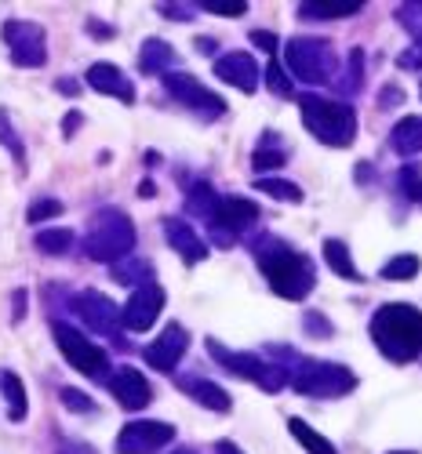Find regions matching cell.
<instances>
[{
  "label": "cell",
  "mask_w": 422,
  "mask_h": 454,
  "mask_svg": "<svg viewBox=\"0 0 422 454\" xmlns=\"http://www.w3.org/2000/svg\"><path fill=\"white\" fill-rule=\"evenodd\" d=\"M371 338L382 356H390L394 364H408L422 353V313L404 301L382 306L371 317Z\"/></svg>",
  "instance_id": "6da1fadb"
},
{
  "label": "cell",
  "mask_w": 422,
  "mask_h": 454,
  "mask_svg": "<svg viewBox=\"0 0 422 454\" xmlns=\"http://www.w3.org/2000/svg\"><path fill=\"white\" fill-rule=\"evenodd\" d=\"M259 266H262V277L270 280V287L281 294V298H306L314 291V266L306 254H295L288 251L284 244H270V251H259Z\"/></svg>",
  "instance_id": "7a4b0ae2"
},
{
  "label": "cell",
  "mask_w": 422,
  "mask_h": 454,
  "mask_svg": "<svg viewBox=\"0 0 422 454\" xmlns=\"http://www.w3.org/2000/svg\"><path fill=\"white\" fill-rule=\"evenodd\" d=\"M302 121L314 138L342 149L357 138V113L346 102L321 98V95H302Z\"/></svg>",
  "instance_id": "3957f363"
},
{
  "label": "cell",
  "mask_w": 422,
  "mask_h": 454,
  "mask_svg": "<svg viewBox=\"0 0 422 454\" xmlns=\"http://www.w3.org/2000/svg\"><path fill=\"white\" fill-rule=\"evenodd\" d=\"M135 244V230H131V218L106 207L95 225H92V237H88V254L99 262H117L121 254H128Z\"/></svg>",
  "instance_id": "277c9868"
},
{
  "label": "cell",
  "mask_w": 422,
  "mask_h": 454,
  "mask_svg": "<svg viewBox=\"0 0 422 454\" xmlns=\"http://www.w3.org/2000/svg\"><path fill=\"white\" fill-rule=\"evenodd\" d=\"M291 386L306 396H342V393H350L357 386V378L354 371L346 367H338V364H321V360H310V364H302L291 378Z\"/></svg>",
  "instance_id": "5b68a950"
},
{
  "label": "cell",
  "mask_w": 422,
  "mask_h": 454,
  "mask_svg": "<svg viewBox=\"0 0 422 454\" xmlns=\"http://www.w3.org/2000/svg\"><path fill=\"white\" fill-rule=\"evenodd\" d=\"M288 69L306 84H321L331 73V48L314 36H299L288 44Z\"/></svg>",
  "instance_id": "8992f818"
},
{
  "label": "cell",
  "mask_w": 422,
  "mask_h": 454,
  "mask_svg": "<svg viewBox=\"0 0 422 454\" xmlns=\"http://www.w3.org/2000/svg\"><path fill=\"white\" fill-rule=\"evenodd\" d=\"M52 331H55V342H59L62 356H66L76 371L88 374V378H102V374H106V353L92 342V338H84L81 331H73V327H66V324H55Z\"/></svg>",
  "instance_id": "52a82bcc"
},
{
  "label": "cell",
  "mask_w": 422,
  "mask_h": 454,
  "mask_svg": "<svg viewBox=\"0 0 422 454\" xmlns=\"http://www.w3.org/2000/svg\"><path fill=\"white\" fill-rule=\"evenodd\" d=\"M164 88L175 102L201 113V117H222L226 113V102L219 95H211L197 77H189V73H164Z\"/></svg>",
  "instance_id": "ba28073f"
},
{
  "label": "cell",
  "mask_w": 422,
  "mask_h": 454,
  "mask_svg": "<svg viewBox=\"0 0 422 454\" xmlns=\"http://www.w3.org/2000/svg\"><path fill=\"white\" fill-rule=\"evenodd\" d=\"M208 349H211V356L222 364V367H229L234 374H244V378H251V382H259L262 389H281V371L277 367H266L259 356H248V353H229V349H222L219 342H211L208 338Z\"/></svg>",
  "instance_id": "9c48e42d"
},
{
  "label": "cell",
  "mask_w": 422,
  "mask_h": 454,
  "mask_svg": "<svg viewBox=\"0 0 422 454\" xmlns=\"http://www.w3.org/2000/svg\"><path fill=\"white\" fill-rule=\"evenodd\" d=\"M161 309H164V291L157 284H142V287L131 291L128 306L121 309V324L128 331H149L153 320L161 317Z\"/></svg>",
  "instance_id": "30bf717a"
},
{
  "label": "cell",
  "mask_w": 422,
  "mask_h": 454,
  "mask_svg": "<svg viewBox=\"0 0 422 454\" xmlns=\"http://www.w3.org/2000/svg\"><path fill=\"white\" fill-rule=\"evenodd\" d=\"M171 440H175V429L168 422H131V426L121 429L117 450L121 454H153Z\"/></svg>",
  "instance_id": "8fae6325"
},
{
  "label": "cell",
  "mask_w": 422,
  "mask_h": 454,
  "mask_svg": "<svg viewBox=\"0 0 422 454\" xmlns=\"http://www.w3.org/2000/svg\"><path fill=\"white\" fill-rule=\"evenodd\" d=\"M4 41L12 48L15 66H44V29L33 22H8L4 26Z\"/></svg>",
  "instance_id": "7c38bea8"
},
{
  "label": "cell",
  "mask_w": 422,
  "mask_h": 454,
  "mask_svg": "<svg viewBox=\"0 0 422 454\" xmlns=\"http://www.w3.org/2000/svg\"><path fill=\"white\" fill-rule=\"evenodd\" d=\"M186 346H189L186 327H182V324H168V327L161 331L157 342L146 346V364L157 367V371H175V364L182 360Z\"/></svg>",
  "instance_id": "4fadbf2b"
},
{
  "label": "cell",
  "mask_w": 422,
  "mask_h": 454,
  "mask_svg": "<svg viewBox=\"0 0 422 454\" xmlns=\"http://www.w3.org/2000/svg\"><path fill=\"white\" fill-rule=\"evenodd\" d=\"M109 393L117 396V403L124 407V411H142L146 403H149V382L142 378V371H135V367H121L117 374L109 378Z\"/></svg>",
  "instance_id": "5bb4252c"
},
{
  "label": "cell",
  "mask_w": 422,
  "mask_h": 454,
  "mask_svg": "<svg viewBox=\"0 0 422 454\" xmlns=\"http://www.w3.org/2000/svg\"><path fill=\"white\" fill-rule=\"evenodd\" d=\"M76 313H81V320H84L88 327H95V331H102V334H117L121 309L113 306L106 294H95V291L81 294V298H76Z\"/></svg>",
  "instance_id": "9a60e30c"
},
{
  "label": "cell",
  "mask_w": 422,
  "mask_h": 454,
  "mask_svg": "<svg viewBox=\"0 0 422 454\" xmlns=\"http://www.w3.org/2000/svg\"><path fill=\"white\" fill-rule=\"evenodd\" d=\"M255 218H259V207L251 200H244V197H222L208 222H215L222 233H241V230H248Z\"/></svg>",
  "instance_id": "2e32d148"
},
{
  "label": "cell",
  "mask_w": 422,
  "mask_h": 454,
  "mask_svg": "<svg viewBox=\"0 0 422 454\" xmlns=\"http://www.w3.org/2000/svg\"><path fill=\"white\" fill-rule=\"evenodd\" d=\"M215 73H219V81L234 84V88H241V91H248V95H251L255 84H259V66H255V59L244 55V51L222 55V59L215 62Z\"/></svg>",
  "instance_id": "e0dca14e"
},
{
  "label": "cell",
  "mask_w": 422,
  "mask_h": 454,
  "mask_svg": "<svg viewBox=\"0 0 422 454\" xmlns=\"http://www.w3.org/2000/svg\"><path fill=\"white\" fill-rule=\"evenodd\" d=\"M88 84H92L99 95L121 98V102H135V88H131V81H128L113 62H95V66L88 69Z\"/></svg>",
  "instance_id": "ac0fdd59"
},
{
  "label": "cell",
  "mask_w": 422,
  "mask_h": 454,
  "mask_svg": "<svg viewBox=\"0 0 422 454\" xmlns=\"http://www.w3.org/2000/svg\"><path fill=\"white\" fill-rule=\"evenodd\" d=\"M164 233H168V244H171L186 262H201V258L208 254V244H204L194 230H189L182 218H168V222H164Z\"/></svg>",
  "instance_id": "d6986e66"
},
{
  "label": "cell",
  "mask_w": 422,
  "mask_h": 454,
  "mask_svg": "<svg viewBox=\"0 0 422 454\" xmlns=\"http://www.w3.org/2000/svg\"><path fill=\"white\" fill-rule=\"evenodd\" d=\"M179 386H182L189 396H194L197 403H204V407H211V411H219V414H226L229 407H234L229 393L219 389V386H211V382H204V378H179Z\"/></svg>",
  "instance_id": "ffe728a7"
},
{
  "label": "cell",
  "mask_w": 422,
  "mask_h": 454,
  "mask_svg": "<svg viewBox=\"0 0 422 454\" xmlns=\"http://www.w3.org/2000/svg\"><path fill=\"white\" fill-rule=\"evenodd\" d=\"M0 389H4V403H8V419L12 422H26V411H29V400H26V386L15 371L0 374Z\"/></svg>",
  "instance_id": "44dd1931"
},
{
  "label": "cell",
  "mask_w": 422,
  "mask_h": 454,
  "mask_svg": "<svg viewBox=\"0 0 422 454\" xmlns=\"http://www.w3.org/2000/svg\"><path fill=\"white\" fill-rule=\"evenodd\" d=\"M390 145L397 149L401 157H411V153H422V117H404L394 135H390Z\"/></svg>",
  "instance_id": "7402d4cb"
},
{
  "label": "cell",
  "mask_w": 422,
  "mask_h": 454,
  "mask_svg": "<svg viewBox=\"0 0 422 454\" xmlns=\"http://www.w3.org/2000/svg\"><path fill=\"white\" fill-rule=\"evenodd\" d=\"M324 258H328V270H335L342 280H361L354 258H350V247L342 240H324Z\"/></svg>",
  "instance_id": "603a6c76"
},
{
  "label": "cell",
  "mask_w": 422,
  "mask_h": 454,
  "mask_svg": "<svg viewBox=\"0 0 422 454\" xmlns=\"http://www.w3.org/2000/svg\"><path fill=\"white\" fill-rule=\"evenodd\" d=\"M171 62H175L171 44H164V41H146L142 44V55H139V69L142 73H164Z\"/></svg>",
  "instance_id": "cb8c5ba5"
},
{
  "label": "cell",
  "mask_w": 422,
  "mask_h": 454,
  "mask_svg": "<svg viewBox=\"0 0 422 454\" xmlns=\"http://www.w3.org/2000/svg\"><path fill=\"white\" fill-rule=\"evenodd\" d=\"M288 160V149L281 145V138L277 135H262V142H259V149H255V157H251V164H255V171H266V168H281Z\"/></svg>",
  "instance_id": "d4e9b609"
},
{
  "label": "cell",
  "mask_w": 422,
  "mask_h": 454,
  "mask_svg": "<svg viewBox=\"0 0 422 454\" xmlns=\"http://www.w3.org/2000/svg\"><path fill=\"white\" fill-rule=\"evenodd\" d=\"M288 429H291V436H295L306 450H310V454H338V450L328 443V436H321L314 426H306L302 419H291V422H288Z\"/></svg>",
  "instance_id": "484cf974"
},
{
  "label": "cell",
  "mask_w": 422,
  "mask_h": 454,
  "mask_svg": "<svg viewBox=\"0 0 422 454\" xmlns=\"http://www.w3.org/2000/svg\"><path fill=\"white\" fill-rule=\"evenodd\" d=\"M255 189L266 193V197H274V200H284V204H299L302 200V189L295 182H288V178H259Z\"/></svg>",
  "instance_id": "4316f807"
},
{
  "label": "cell",
  "mask_w": 422,
  "mask_h": 454,
  "mask_svg": "<svg viewBox=\"0 0 422 454\" xmlns=\"http://www.w3.org/2000/svg\"><path fill=\"white\" fill-rule=\"evenodd\" d=\"M418 273V254H397L382 266V280H411Z\"/></svg>",
  "instance_id": "83f0119b"
},
{
  "label": "cell",
  "mask_w": 422,
  "mask_h": 454,
  "mask_svg": "<svg viewBox=\"0 0 422 454\" xmlns=\"http://www.w3.org/2000/svg\"><path fill=\"white\" fill-rule=\"evenodd\" d=\"M113 280H117V284H131V287H142V284H153V273H149L146 262H128V266L113 270Z\"/></svg>",
  "instance_id": "f1b7e54d"
},
{
  "label": "cell",
  "mask_w": 422,
  "mask_h": 454,
  "mask_svg": "<svg viewBox=\"0 0 422 454\" xmlns=\"http://www.w3.org/2000/svg\"><path fill=\"white\" fill-rule=\"evenodd\" d=\"M73 244V233L69 230H48V233H36V247L44 254H66Z\"/></svg>",
  "instance_id": "f546056e"
},
{
  "label": "cell",
  "mask_w": 422,
  "mask_h": 454,
  "mask_svg": "<svg viewBox=\"0 0 422 454\" xmlns=\"http://www.w3.org/2000/svg\"><path fill=\"white\" fill-rule=\"evenodd\" d=\"M361 12V4H342V8H331V4H306V8H299V15L302 19H346V15H357Z\"/></svg>",
  "instance_id": "4dcf8cb0"
},
{
  "label": "cell",
  "mask_w": 422,
  "mask_h": 454,
  "mask_svg": "<svg viewBox=\"0 0 422 454\" xmlns=\"http://www.w3.org/2000/svg\"><path fill=\"white\" fill-rule=\"evenodd\" d=\"M401 185H404V193H408L415 204H422V171H418V168H404V171H401Z\"/></svg>",
  "instance_id": "1f68e13d"
},
{
  "label": "cell",
  "mask_w": 422,
  "mask_h": 454,
  "mask_svg": "<svg viewBox=\"0 0 422 454\" xmlns=\"http://www.w3.org/2000/svg\"><path fill=\"white\" fill-rule=\"evenodd\" d=\"M62 403L69 407V411H76V414H88L95 403H92V396H84V393H76V389H62Z\"/></svg>",
  "instance_id": "d6a6232c"
},
{
  "label": "cell",
  "mask_w": 422,
  "mask_h": 454,
  "mask_svg": "<svg viewBox=\"0 0 422 454\" xmlns=\"http://www.w3.org/2000/svg\"><path fill=\"white\" fill-rule=\"evenodd\" d=\"M62 211V204L59 200H36L33 207H29V222H44V218H55Z\"/></svg>",
  "instance_id": "836d02e7"
},
{
  "label": "cell",
  "mask_w": 422,
  "mask_h": 454,
  "mask_svg": "<svg viewBox=\"0 0 422 454\" xmlns=\"http://www.w3.org/2000/svg\"><path fill=\"white\" fill-rule=\"evenodd\" d=\"M266 84H270L277 95H291V84H288V77L281 73V66H277V62H270V69H266Z\"/></svg>",
  "instance_id": "e575fe53"
},
{
  "label": "cell",
  "mask_w": 422,
  "mask_h": 454,
  "mask_svg": "<svg viewBox=\"0 0 422 454\" xmlns=\"http://www.w3.org/2000/svg\"><path fill=\"white\" fill-rule=\"evenodd\" d=\"M201 12H211V15H226V19H241L248 12V4H211V0H204Z\"/></svg>",
  "instance_id": "d590c367"
},
{
  "label": "cell",
  "mask_w": 422,
  "mask_h": 454,
  "mask_svg": "<svg viewBox=\"0 0 422 454\" xmlns=\"http://www.w3.org/2000/svg\"><path fill=\"white\" fill-rule=\"evenodd\" d=\"M4 121H8V113L0 109V142H12V153L22 160V142L15 138V131H12V128H4Z\"/></svg>",
  "instance_id": "8d00e7d4"
},
{
  "label": "cell",
  "mask_w": 422,
  "mask_h": 454,
  "mask_svg": "<svg viewBox=\"0 0 422 454\" xmlns=\"http://www.w3.org/2000/svg\"><path fill=\"white\" fill-rule=\"evenodd\" d=\"M401 22H404L415 36H422V8H404V12H401Z\"/></svg>",
  "instance_id": "74e56055"
},
{
  "label": "cell",
  "mask_w": 422,
  "mask_h": 454,
  "mask_svg": "<svg viewBox=\"0 0 422 454\" xmlns=\"http://www.w3.org/2000/svg\"><path fill=\"white\" fill-rule=\"evenodd\" d=\"M251 41H255L262 51H270V55H274V48H277V36H274V33H266V29H255V33H251Z\"/></svg>",
  "instance_id": "f35d334b"
},
{
  "label": "cell",
  "mask_w": 422,
  "mask_h": 454,
  "mask_svg": "<svg viewBox=\"0 0 422 454\" xmlns=\"http://www.w3.org/2000/svg\"><path fill=\"white\" fill-rule=\"evenodd\" d=\"M306 324H310V334H317V338H324V334H331V324H324L317 313H310L306 317Z\"/></svg>",
  "instance_id": "ab89813d"
},
{
  "label": "cell",
  "mask_w": 422,
  "mask_h": 454,
  "mask_svg": "<svg viewBox=\"0 0 422 454\" xmlns=\"http://www.w3.org/2000/svg\"><path fill=\"white\" fill-rule=\"evenodd\" d=\"M26 313V291H15V320H22Z\"/></svg>",
  "instance_id": "60d3db41"
},
{
  "label": "cell",
  "mask_w": 422,
  "mask_h": 454,
  "mask_svg": "<svg viewBox=\"0 0 422 454\" xmlns=\"http://www.w3.org/2000/svg\"><path fill=\"white\" fill-rule=\"evenodd\" d=\"M76 124H81V113H69V121L62 124V131H66V135H73V131H76Z\"/></svg>",
  "instance_id": "b9f144b4"
},
{
  "label": "cell",
  "mask_w": 422,
  "mask_h": 454,
  "mask_svg": "<svg viewBox=\"0 0 422 454\" xmlns=\"http://www.w3.org/2000/svg\"><path fill=\"white\" fill-rule=\"evenodd\" d=\"M219 454H241L234 443H219Z\"/></svg>",
  "instance_id": "7bdbcfd3"
},
{
  "label": "cell",
  "mask_w": 422,
  "mask_h": 454,
  "mask_svg": "<svg viewBox=\"0 0 422 454\" xmlns=\"http://www.w3.org/2000/svg\"><path fill=\"white\" fill-rule=\"evenodd\" d=\"M59 91H69V95H73V91H76V84H73V81H59Z\"/></svg>",
  "instance_id": "ee69618b"
},
{
  "label": "cell",
  "mask_w": 422,
  "mask_h": 454,
  "mask_svg": "<svg viewBox=\"0 0 422 454\" xmlns=\"http://www.w3.org/2000/svg\"><path fill=\"white\" fill-rule=\"evenodd\" d=\"M175 454H194V450H175Z\"/></svg>",
  "instance_id": "f6af8a7d"
},
{
  "label": "cell",
  "mask_w": 422,
  "mask_h": 454,
  "mask_svg": "<svg viewBox=\"0 0 422 454\" xmlns=\"http://www.w3.org/2000/svg\"><path fill=\"white\" fill-rule=\"evenodd\" d=\"M394 454H411V450H394Z\"/></svg>",
  "instance_id": "bcb514c9"
}]
</instances>
